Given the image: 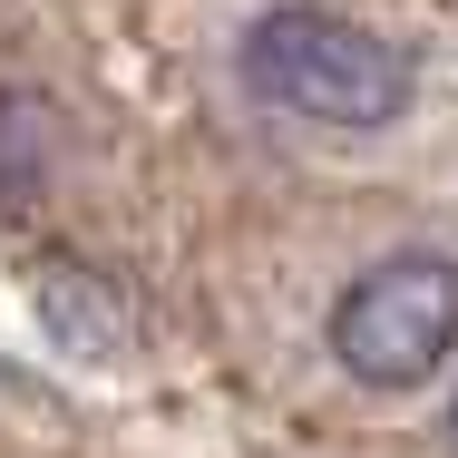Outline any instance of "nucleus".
Here are the masks:
<instances>
[{
    "mask_svg": "<svg viewBox=\"0 0 458 458\" xmlns=\"http://www.w3.org/2000/svg\"><path fill=\"white\" fill-rule=\"evenodd\" d=\"M244 79L274 98L283 117L312 127H390L410 107V49H390L380 30L342 20V10H264L244 30Z\"/></svg>",
    "mask_w": 458,
    "mask_h": 458,
    "instance_id": "obj_1",
    "label": "nucleus"
},
{
    "mask_svg": "<svg viewBox=\"0 0 458 458\" xmlns=\"http://www.w3.org/2000/svg\"><path fill=\"white\" fill-rule=\"evenodd\" d=\"M458 352V264L449 254H390L332 302V361L361 390H410Z\"/></svg>",
    "mask_w": 458,
    "mask_h": 458,
    "instance_id": "obj_2",
    "label": "nucleus"
},
{
    "mask_svg": "<svg viewBox=\"0 0 458 458\" xmlns=\"http://www.w3.org/2000/svg\"><path fill=\"white\" fill-rule=\"evenodd\" d=\"M59 157H69V117L39 89H0V225H30L49 205Z\"/></svg>",
    "mask_w": 458,
    "mask_h": 458,
    "instance_id": "obj_3",
    "label": "nucleus"
},
{
    "mask_svg": "<svg viewBox=\"0 0 458 458\" xmlns=\"http://www.w3.org/2000/svg\"><path fill=\"white\" fill-rule=\"evenodd\" d=\"M39 312L69 352H107L117 342V293L89 274V264H39Z\"/></svg>",
    "mask_w": 458,
    "mask_h": 458,
    "instance_id": "obj_4",
    "label": "nucleus"
},
{
    "mask_svg": "<svg viewBox=\"0 0 458 458\" xmlns=\"http://www.w3.org/2000/svg\"><path fill=\"white\" fill-rule=\"evenodd\" d=\"M449 449H458V400H449Z\"/></svg>",
    "mask_w": 458,
    "mask_h": 458,
    "instance_id": "obj_5",
    "label": "nucleus"
}]
</instances>
